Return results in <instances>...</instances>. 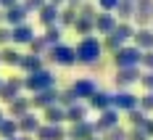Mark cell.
Instances as JSON below:
<instances>
[{"label":"cell","instance_id":"6da1fadb","mask_svg":"<svg viewBox=\"0 0 153 140\" xmlns=\"http://www.w3.org/2000/svg\"><path fill=\"white\" fill-rule=\"evenodd\" d=\"M74 50H76V63L92 66V63L100 61V56H103V40H98L95 34H85L74 45Z\"/></svg>","mask_w":153,"mask_h":140},{"label":"cell","instance_id":"7a4b0ae2","mask_svg":"<svg viewBox=\"0 0 153 140\" xmlns=\"http://www.w3.org/2000/svg\"><path fill=\"white\" fill-rule=\"evenodd\" d=\"M48 87H56V74L45 66L24 77V90H29V93H40V90H48Z\"/></svg>","mask_w":153,"mask_h":140},{"label":"cell","instance_id":"3957f363","mask_svg":"<svg viewBox=\"0 0 153 140\" xmlns=\"http://www.w3.org/2000/svg\"><path fill=\"white\" fill-rule=\"evenodd\" d=\"M45 58H48V61H53L56 66H74V63H76V50H74V45L58 42V45L48 48Z\"/></svg>","mask_w":153,"mask_h":140},{"label":"cell","instance_id":"277c9868","mask_svg":"<svg viewBox=\"0 0 153 140\" xmlns=\"http://www.w3.org/2000/svg\"><path fill=\"white\" fill-rule=\"evenodd\" d=\"M143 61V50L137 45H122L114 53V63L116 69H129V66H140Z\"/></svg>","mask_w":153,"mask_h":140},{"label":"cell","instance_id":"5b68a950","mask_svg":"<svg viewBox=\"0 0 153 140\" xmlns=\"http://www.w3.org/2000/svg\"><path fill=\"white\" fill-rule=\"evenodd\" d=\"M119 122H122V111H116L114 106L111 109H106V111H100L98 114V119L92 122L95 124V132H108V130H114V127H119Z\"/></svg>","mask_w":153,"mask_h":140},{"label":"cell","instance_id":"8992f818","mask_svg":"<svg viewBox=\"0 0 153 140\" xmlns=\"http://www.w3.org/2000/svg\"><path fill=\"white\" fill-rule=\"evenodd\" d=\"M111 106L116 111H124V114H127V111H132V109L140 106V98L132 93V90H119V93L111 95Z\"/></svg>","mask_w":153,"mask_h":140},{"label":"cell","instance_id":"52a82bcc","mask_svg":"<svg viewBox=\"0 0 153 140\" xmlns=\"http://www.w3.org/2000/svg\"><path fill=\"white\" fill-rule=\"evenodd\" d=\"M24 90V79L21 77H8L3 79V85H0V101L3 103H11L13 98H19Z\"/></svg>","mask_w":153,"mask_h":140},{"label":"cell","instance_id":"ba28073f","mask_svg":"<svg viewBox=\"0 0 153 140\" xmlns=\"http://www.w3.org/2000/svg\"><path fill=\"white\" fill-rule=\"evenodd\" d=\"M34 27H32L29 21H24V24H19V27H11V45H29L32 40H34Z\"/></svg>","mask_w":153,"mask_h":140},{"label":"cell","instance_id":"9c48e42d","mask_svg":"<svg viewBox=\"0 0 153 140\" xmlns=\"http://www.w3.org/2000/svg\"><path fill=\"white\" fill-rule=\"evenodd\" d=\"M151 19H153V0H135L132 24H135V27H148Z\"/></svg>","mask_w":153,"mask_h":140},{"label":"cell","instance_id":"30bf717a","mask_svg":"<svg viewBox=\"0 0 153 140\" xmlns=\"http://www.w3.org/2000/svg\"><path fill=\"white\" fill-rule=\"evenodd\" d=\"M95 135V124H92L90 119H85V122H74V124L66 130V140H87Z\"/></svg>","mask_w":153,"mask_h":140},{"label":"cell","instance_id":"8fae6325","mask_svg":"<svg viewBox=\"0 0 153 140\" xmlns=\"http://www.w3.org/2000/svg\"><path fill=\"white\" fill-rule=\"evenodd\" d=\"M143 77V71H140V66H129V69H116V85H119V90H129L135 82H140Z\"/></svg>","mask_w":153,"mask_h":140},{"label":"cell","instance_id":"7c38bea8","mask_svg":"<svg viewBox=\"0 0 153 140\" xmlns=\"http://www.w3.org/2000/svg\"><path fill=\"white\" fill-rule=\"evenodd\" d=\"M58 90L56 87H48V90H40V93H32V109H48L53 103H58Z\"/></svg>","mask_w":153,"mask_h":140},{"label":"cell","instance_id":"4fadbf2b","mask_svg":"<svg viewBox=\"0 0 153 140\" xmlns=\"http://www.w3.org/2000/svg\"><path fill=\"white\" fill-rule=\"evenodd\" d=\"M116 24H119L116 13H108V11H98V16H95V32H100V34L106 37V34H111V32L116 29Z\"/></svg>","mask_w":153,"mask_h":140},{"label":"cell","instance_id":"5bb4252c","mask_svg":"<svg viewBox=\"0 0 153 140\" xmlns=\"http://www.w3.org/2000/svg\"><path fill=\"white\" fill-rule=\"evenodd\" d=\"M34 138L37 140H66V130H63V124H48V122H42L40 130L34 132Z\"/></svg>","mask_w":153,"mask_h":140},{"label":"cell","instance_id":"9a60e30c","mask_svg":"<svg viewBox=\"0 0 153 140\" xmlns=\"http://www.w3.org/2000/svg\"><path fill=\"white\" fill-rule=\"evenodd\" d=\"M27 8L21 5V3H16V5H11V8H5L3 11V21L8 24V27H19V24H24L27 21Z\"/></svg>","mask_w":153,"mask_h":140},{"label":"cell","instance_id":"2e32d148","mask_svg":"<svg viewBox=\"0 0 153 140\" xmlns=\"http://www.w3.org/2000/svg\"><path fill=\"white\" fill-rule=\"evenodd\" d=\"M58 16H61V5H53V3H45L40 11H37V19L42 27H53L58 24Z\"/></svg>","mask_w":153,"mask_h":140},{"label":"cell","instance_id":"e0dca14e","mask_svg":"<svg viewBox=\"0 0 153 140\" xmlns=\"http://www.w3.org/2000/svg\"><path fill=\"white\" fill-rule=\"evenodd\" d=\"M40 124H42V122H40V116H37L34 111H27L24 116H19V132H21V135H34V132L40 130Z\"/></svg>","mask_w":153,"mask_h":140},{"label":"cell","instance_id":"ac0fdd59","mask_svg":"<svg viewBox=\"0 0 153 140\" xmlns=\"http://www.w3.org/2000/svg\"><path fill=\"white\" fill-rule=\"evenodd\" d=\"M132 45H137L143 53L145 50H153V29L151 27H137L135 29V37H132Z\"/></svg>","mask_w":153,"mask_h":140},{"label":"cell","instance_id":"d6986e66","mask_svg":"<svg viewBox=\"0 0 153 140\" xmlns=\"http://www.w3.org/2000/svg\"><path fill=\"white\" fill-rule=\"evenodd\" d=\"M42 122H48V124H63L66 122V109L61 103H53V106L42 109Z\"/></svg>","mask_w":153,"mask_h":140},{"label":"cell","instance_id":"ffe728a7","mask_svg":"<svg viewBox=\"0 0 153 140\" xmlns=\"http://www.w3.org/2000/svg\"><path fill=\"white\" fill-rule=\"evenodd\" d=\"M42 61H45V56H37V53H24V56H21V61H19V69H21L24 74H32V71L42 69Z\"/></svg>","mask_w":153,"mask_h":140},{"label":"cell","instance_id":"44dd1931","mask_svg":"<svg viewBox=\"0 0 153 140\" xmlns=\"http://www.w3.org/2000/svg\"><path fill=\"white\" fill-rule=\"evenodd\" d=\"M87 106L95 109L98 114L106 111V109H111V93H106V90H95V93L87 98Z\"/></svg>","mask_w":153,"mask_h":140},{"label":"cell","instance_id":"7402d4cb","mask_svg":"<svg viewBox=\"0 0 153 140\" xmlns=\"http://www.w3.org/2000/svg\"><path fill=\"white\" fill-rule=\"evenodd\" d=\"M87 111H90L87 101H85V103H82V101H76L74 106H69V109H66V122H69V124H74V122H85V119H87Z\"/></svg>","mask_w":153,"mask_h":140},{"label":"cell","instance_id":"603a6c76","mask_svg":"<svg viewBox=\"0 0 153 140\" xmlns=\"http://www.w3.org/2000/svg\"><path fill=\"white\" fill-rule=\"evenodd\" d=\"M27 111H32V101L24 98V95H19V98H13V101L8 103V116H13V119L24 116Z\"/></svg>","mask_w":153,"mask_h":140},{"label":"cell","instance_id":"cb8c5ba5","mask_svg":"<svg viewBox=\"0 0 153 140\" xmlns=\"http://www.w3.org/2000/svg\"><path fill=\"white\" fill-rule=\"evenodd\" d=\"M71 87H74V93L79 95V101H87V98H90V95L95 93V90H98V85H95V82H92L90 77H82V79H76V82L71 85Z\"/></svg>","mask_w":153,"mask_h":140},{"label":"cell","instance_id":"d4e9b609","mask_svg":"<svg viewBox=\"0 0 153 140\" xmlns=\"http://www.w3.org/2000/svg\"><path fill=\"white\" fill-rule=\"evenodd\" d=\"M21 56H24V53H19V48H13V45H3L0 48V63H5V66H19Z\"/></svg>","mask_w":153,"mask_h":140},{"label":"cell","instance_id":"484cf974","mask_svg":"<svg viewBox=\"0 0 153 140\" xmlns=\"http://www.w3.org/2000/svg\"><path fill=\"white\" fill-rule=\"evenodd\" d=\"M116 19L119 21H132V16H135V0H119V5H116Z\"/></svg>","mask_w":153,"mask_h":140},{"label":"cell","instance_id":"4316f807","mask_svg":"<svg viewBox=\"0 0 153 140\" xmlns=\"http://www.w3.org/2000/svg\"><path fill=\"white\" fill-rule=\"evenodd\" d=\"M13 135H19V119L5 116L0 122V140H8V138H13Z\"/></svg>","mask_w":153,"mask_h":140},{"label":"cell","instance_id":"83f0119b","mask_svg":"<svg viewBox=\"0 0 153 140\" xmlns=\"http://www.w3.org/2000/svg\"><path fill=\"white\" fill-rule=\"evenodd\" d=\"M135 29H137V27H135L132 21H119V24H116V29H114V34H116L122 42H129V40L135 37Z\"/></svg>","mask_w":153,"mask_h":140},{"label":"cell","instance_id":"f1b7e54d","mask_svg":"<svg viewBox=\"0 0 153 140\" xmlns=\"http://www.w3.org/2000/svg\"><path fill=\"white\" fill-rule=\"evenodd\" d=\"M76 16H79V8H74V5H61V16H58V24H61V27H74Z\"/></svg>","mask_w":153,"mask_h":140},{"label":"cell","instance_id":"f546056e","mask_svg":"<svg viewBox=\"0 0 153 140\" xmlns=\"http://www.w3.org/2000/svg\"><path fill=\"white\" fill-rule=\"evenodd\" d=\"M74 29L85 37V34H90V32H95V19H90V16H76L74 21Z\"/></svg>","mask_w":153,"mask_h":140},{"label":"cell","instance_id":"4dcf8cb0","mask_svg":"<svg viewBox=\"0 0 153 140\" xmlns=\"http://www.w3.org/2000/svg\"><path fill=\"white\" fill-rule=\"evenodd\" d=\"M61 34H63V27H61V24H53V27H45V34H42V37H45L48 45L53 48V45L61 42Z\"/></svg>","mask_w":153,"mask_h":140},{"label":"cell","instance_id":"1f68e13d","mask_svg":"<svg viewBox=\"0 0 153 140\" xmlns=\"http://www.w3.org/2000/svg\"><path fill=\"white\" fill-rule=\"evenodd\" d=\"M127 119H129V124H132V127H143V124H145V119H148V111H143L137 106V109L127 111Z\"/></svg>","mask_w":153,"mask_h":140},{"label":"cell","instance_id":"d6a6232c","mask_svg":"<svg viewBox=\"0 0 153 140\" xmlns=\"http://www.w3.org/2000/svg\"><path fill=\"white\" fill-rule=\"evenodd\" d=\"M48 42H45V37H42V34H34V40H32L29 42V53H37V56H45L48 53Z\"/></svg>","mask_w":153,"mask_h":140},{"label":"cell","instance_id":"836d02e7","mask_svg":"<svg viewBox=\"0 0 153 140\" xmlns=\"http://www.w3.org/2000/svg\"><path fill=\"white\" fill-rule=\"evenodd\" d=\"M122 45H124V42L119 40V37H116V34H114V32L103 37V50H108V53H116V50H119Z\"/></svg>","mask_w":153,"mask_h":140},{"label":"cell","instance_id":"e575fe53","mask_svg":"<svg viewBox=\"0 0 153 140\" xmlns=\"http://www.w3.org/2000/svg\"><path fill=\"white\" fill-rule=\"evenodd\" d=\"M76 101H79V95L74 93V87H69V90H63V93L58 95V103H61L63 109H69V106H74Z\"/></svg>","mask_w":153,"mask_h":140},{"label":"cell","instance_id":"d590c367","mask_svg":"<svg viewBox=\"0 0 153 140\" xmlns=\"http://www.w3.org/2000/svg\"><path fill=\"white\" fill-rule=\"evenodd\" d=\"M45 3H48V0H21V5L27 8V13H37Z\"/></svg>","mask_w":153,"mask_h":140},{"label":"cell","instance_id":"8d00e7d4","mask_svg":"<svg viewBox=\"0 0 153 140\" xmlns=\"http://www.w3.org/2000/svg\"><path fill=\"white\" fill-rule=\"evenodd\" d=\"M103 140H127V132H124L122 127H114V130L103 132Z\"/></svg>","mask_w":153,"mask_h":140},{"label":"cell","instance_id":"74e56055","mask_svg":"<svg viewBox=\"0 0 153 140\" xmlns=\"http://www.w3.org/2000/svg\"><path fill=\"white\" fill-rule=\"evenodd\" d=\"M79 16H90V19H95V16H98V5L82 3V5H79Z\"/></svg>","mask_w":153,"mask_h":140},{"label":"cell","instance_id":"f35d334b","mask_svg":"<svg viewBox=\"0 0 153 140\" xmlns=\"http://www.w3.org/2000/svg\"><path fill=\"white\" fill-rule=\"evenodd\" d=\"M98 3V8L100 11H108V13H114L116 11V5H119V0H95Z\"/></svg>","mask_w":153,"mask_h":140},{"label":"cell","instance_id":"ab89813d","mask_svg":"<svg viewBox=\"0 0 153 140\" xmlns=\"http://www.w3.org/2000/svg\"><path fill=\"white\" fill-rule=\"evenodd\" d=\"M127 140H151V138L143 132V127H132V130L127 132Z\"/></svg>","mask_w":153,"mask_h":140},{"label":"cell","instance_id":"60d3db41","mask_svg":"<svg viewBox=\"0 0 153 140\" xmlns=\"http://www.w3.org/2000/svg\"><path fill=\"white\" fill-rule=\"evenodd\" d=\"M11 45V27L8 24H0V48Z\"/></svg>","mask_w":153,"mask_h":140},{"label":"cell","instance_id":"b9f144b4","mask_svg":"<svg viewBox=\"0 0 153 140\" xmlns=\"http://www.w3.org/2000/svg\"><path fill=\"white\" fill-rule=\"evenodd\" d=\"M140 85L145 87V93H153V71H145V74L140 77Z\"/></svg>","mask_w":153,"mask_h":140},{"label":"cell","instance_id":"7bdbcfd3","mask_svg":"<svg viewBox=\"0 0 153 140\" xmlns=\"http://www.w3.org/2000/svg\"><path fill=\"white\" fill-rule=\"evenodd\" d=\"M140 109L143 111H153V93L140 95Z\"/></svg>","mask_w":153,"mask_h":140},{"label":"cell","instance_id":"ee69618b","mask_svg":"<svg viewBox=\"0 0 153 140\" xmlns=\"http://www.w3.org/2000/svg\"><path fill=\"white\" fill-rule=\"evenodd\" d=\"M140 66H145V71H153V50H145V53H143Z\"/></svg>","mask_w":153,"mask_h":140},{"label":"cell","instance_id":"f6af8a7d","mask_svg":"<svg viewBox=\"0 0 153 140\" xmlns=\"http://www.w3.org/2000/svg\"><path fill=\"white\" fill-rule=\"evenodd\" d=\"M143 132H145V135H148V138L153 140V119H151V116L145 119V124H143Z\"/></svg>","mask_w":153,"mask_h":140},{"label":"cell","instance_id":"bcb514c9","mask_svg":"<svg viewBox=\"0 0 153 140\" xmlns=\"http://www.w3.org/2000/svg\"><path fill=\"white\" fill-rule=\"evenodd\" d=\"M16 3H21V0H0V8L5 11V8H11V5H16Z\"/></svg>","mask_w":153,"mask_h":140},{"label":"cell","instance_id":"7dc6e473","mask_svg":"<svg viewBox=\"0 0 153 140\" xmlns=\"http://www.w3.org/2000/svg\"><path fill=\"white\" fill-rule=\"evenodd\" d=\"M34 138V135H21V132H19V135H13V138H8V140H32Z\"/></svg>","mask_w":153,"mask_h":140},{"label":"cell","instance_id":"c3c4849f","mask_svg":"<svg viewBox=\"0 0 153 140\" xmlns=\"http://www.w3.org/2000/svg\"><path fill=\"white\" fill-rule=\"evenodd\" d=\"M48 3H53V5H66V0H48Z\"/></svg>","mask_w":153,"mask_h":140},{"label":"cell","instance_id":"681fc988","mask_svg":"<svg viewBox=\"0 0 153 140\" xmlns=\"http://www.w3.org/2000/svg\"><path fill=\"white\" fill-rule=\"evenodd\" d=\"M3 119H5V111H3V109H0V122H3Z\"/></svg>","mask_w":153,"mask_h":140},{"label":"cell","instance_id":"f907efd6","mask_svg":"<svg viewBox=\"0 0 153 140\" xmlns=\"http://www.w3.org/2000/svg\"><path fill=\"white\" fill-rule=\"evenodd\" d=\"M87 140H103V138H98V135H92V138H87Z\"/></svg>","mask_w":153,"mask_h":140},{"label":"cell","instance_id":"816d5d0a","mask_svg":"<svg viewBox=\"0 0 153 140\" xmlns=\"http://www.w3.org/2000/svg\"><path fill=\"white\" fill-rule=\"evenodd\" d=\"M0 24H5V21H3V8H0Z\"/></svg>","mask_w":153,"mask_h":140},{"label":"cell","instance_id":"f5cc1de1","mask_svg":"<svg viewBox=\"0 0 153 140\" xmlns=\"http://www.w3.org/2000/svg\"><path fill=\"white\" fill-rule=\"evenodd\" d=\"M0 85H3V77H0Z\"/></svg>","mask_w":153,"mask_h":140}]
</instances>
